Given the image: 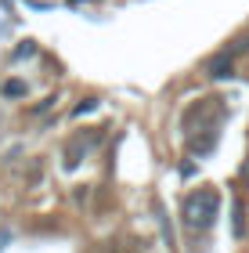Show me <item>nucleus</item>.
Returning <instances> with one entry per match:
<instances>
[{"label": "nucleus", "instance_id": "4", "mask_svg": "<svg viewBox=\"0 0 249 253\" xmlns=\"http://www.w3.org/2000/svg\"><path fill=\"white\" fill-rule=\"evenodd\" d=\"M94 109H98V101H83V105H76V109H72V116L80 120V116H87V112H94Z\"/></svg>", "mask_w": 249, "mask_h": 253}, {"label": "nucleus", "instance_id": "2", "mask_svg": "<svg viewBox=\"0 0 249 253\" xmlns=\"http://www.w3.org/2000/svg\"><path fill=\"white\" fill-rule=\"evenodd\" d=\"M228 73H231V54H217V58L210 62V76L220 80V76H228Z\"/></svg>", "mask_w": 249, "mask_h": 253}, {"label": "nucleus", "instance_id": "3", "mask_svg": "<svg viewBox=\"0 0 249 253\" xmlns=\"http://www.w3.org/2000/svg\"><path fill=\"white\" fill-rule=\"evenodd\" d=\"M4 94H11V98L26 94V84H22V80H7V84H4Z\"/></svg>", "mask_w": 249, "mask_h": 253}, {"label": "nucleus", "instance_id": "5", "mask_svg": "<svg viewBox=\"0 0 249 253\" xmlns=\"http://www.w3.org/2000/svg\"><path fill=\"white\" fill-rule=\"evenodd\" d=\"M7 243H11V232H7V228H0V250H4Z\"/></svg>", "mask_w": 249, "mask_h": 253}, {"label": "nucleus", "instance_id": "1", "mask_svg": "<svg viewBox=\"0 0 249 253\" xmlns=\"http://www.w3.org/2000/svg\"><path fill=\"white\" fill-rule=\"evenodd\" d=\"M217 213H220V195L213 188L191 192L184 199V224L191 228V232H206V228H213Z\"/></svg>", "mask_w": 249, "mask_h": 253}]
</instances>
